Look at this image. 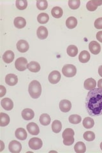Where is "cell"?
<instances>
[{"mask_svg":"<svg viewBox=\"0 0 102 153\" xmlns=\"http://www.w3.org/2000/svg\"><path fill=\"white\" fill-rule=\"evenodd\" d=\"M87 111L90 116H99L102 115V90L95 88L87 95L86 100Z\"/></svg>","mask_w":102,"mask_h":153,"instance_id":"obj_1","label":"cell"},{"mask_svg":"<svg viewBox=\"0 0 102 153\" xmlns=\"http://www.w3.org/2000/svg\"><path fill=\"white\" fill-rule=\"evenodd\" d=\"M29 93L33 98H38L42 93V86L38 80H33L29 85Z\"/></svg>","mask_w":102,"mask_h":153,"instance_id":"obj_2","label":"cell"},{"mask_svg":"<svg viewBox=\"0 0 102 153\" xmlns=\"http://www.w3.org/2000/svg\"><path fill=\"white\" fill-rule=\"evenodd\" d=\"M62 72L66 77H72L74 76L77 74L76 67L73 65H66L62 69Z\"/></svg>","mask_w":102,"mask_h":153,"instance_id":"obj_3","label":"cell"},{"mask_svg":"<svg viewBox=\"0 0 102 153\" xmlns=\"http://www.w3.org/2000/svg\"><path fill=\"white\" fill-rule=\"evenodd\" d=\"M29 146L33 150H38L42 147L43 142L39 138H32L29 141Z\"/></svg>","mask_w":102,"mask_h":153,"instance_id":"obj_4","label":"cell"},{"mask_svg":"<svg viewBox=\"0 0 102 153\" xmlns=\"http://www.w3.org/2000/svg\"><path fill=\"white\" fill-rule=\"evenodd\" d=\"M28 61L24 57H19L15 63V66L17 70L24 71L28 68Z\"/></svg>","mask_w":102,"mask_h":153,"instance_id":"obj_5","label":"cell"},{"mask_svg":"<svg viewBox=\"0 0 102 153\" xmlns=\"http://www.w3.org/2000/svg\"><path fill=\"white\" fill-rule=\"evenodd\" d=\"M9 151L12 153H19L22 149L21 143L16 140H12L9 143Z\"/></svg>","mask_w":102,"mask_h":153,"instance_id":"obj_6","label":"cell"},{"mask_svg":"<svg viewBox=\"0 0 102 153\" xmlns=\"http://www.w3.org/2000/svg\"><path fill=\"white\" fill-rule=\"evenodd\" d=\"M102 4L101 0H91L87 3L86 8L90 12H93L97 9L98 6H100Z\"/></svg>","mask_w":102,"mask_h":153,"instance_id":"obj_7","label":"cell"},{"mask_svg":"<svg viewBox=\"0 0 102 153\" xmlns=\"http://www.w3.org/2000/svg\"><path fill=\"white\" fill-rule=\"evenodd\" d=\"M61 80V74L60 71L54 70L52 71V72L48 75V80L51 84H57L60 82Z\"/></svg>","mask_w":102,"mask_h":153,"instance_id":"obj_8","label":"cell"},{"mask_svg":"<svg viewBox=\"0 0 102 153\" xmlns=\"http://www.w3.org/2000/svg\"><path fill=\"white\" fill-rule=\"evenodd\" d=\"M26 128L28 132L30 133L31 135H37L40 133L39 127H38V126L35 123H29L27 125Z\"/></svg>","mask_w":102,"mask_h":153,"instance_id":"obj_9","label":"cell"},{"mask_svg":"<svg viewBox=\"0 0 102 153\" xmlns=\"http://www.w3.org/2000/svg\"><path fill=\"white\" fill-rule=\"evenodd\" d=\"M89 49L92 54L96 55V54H98L100 52L101 46L97 42L92 41L89 43Z\"/></svg>","mask_w":102,"mask_h":153,"instance_id":"obj_10","label":"cell"},{"mask_svg":"<svg viewBox=\"0 0 102 153\" xmlns=\"http://www.w3.org/2000/svg\"><path fill=\"white\" fill-rule=\"evenodd\" d=\"M60 108L63 112H69L71 108V103L67 100H63L60 103Z\"/></svg>","mask_w":102,"mask_h":153,"instance_id":"obj_11","label":"cell"},{"mask_svg":"<svg viewBox=\"0 0 102 153\" xmlns=\"http://www.w3.org/2000/svg\"><path fill=\"white\" fill-rule=\"evenodd\" d=\"M17 50L19 52H22V53H24V52H26L28 51L29 48H30V46H29V44L27 41L21 40L17 42Z\"/></svg>","mask_w":102,"mask_h":153,"instance_id":"obj_12","label":"cell"},{"mask_svg":"<svg viewBox=\"0 0 102 153\" xmlns=\"http://www.w3.org/2000/svg\"><path fill=\"white\" fill-rule=\"evenodd\" d=\"M1 105L2 107L6 111H11L13 107V103L11 99L8 98H3L1 101Z\"/></svg>","mask_w":102,"mask_h":153,"instance_id":"obj_13","label":"cell"},{"mask_svg":"<svg viewBox=\"0 0 102 153\" xmlns=\"http://www.w3.org/2000/svg\"><path fill=\"white\" fill-rule=\"evenodd\" d=\"M5 82L10 86L15 85L18 82V78L15 74H8L5 77Z\"/></svg>","mask_w":102,"mask_h":153,"instance_id":"obj_14","label":"cell"},{"mask_svg":"<svg viewBox=\"0 0 102 153\" xmlns=\"http://www.w3.org/2000/svg\"><path fill=\"white\" fill-rule=\"evenodd\" d=\"M35 116V112L30 108H25L22 111V117L26 121H30Z\"/></svg>","mask_w":102,"mask_h":153,"instance_id":"obj_15","label":"cell"},{"mask_svg":"<svg viewBox=\"0 0 102 153\" xmlns=\"http://www.w3.org/2000/svg\"><path fill=\"white\" fill-rule=\"evenodd\" d=\"M37 36L41 40H44L48 36V30L44 26H40L37 30Z\"/></svg>","mask_w":102,"mask_h":153,"instance_id":"obj_16","label":"cell"},{"mask_svg":"<svg viewBox=\"0 0 102 153\" xmlns=\"http://www.w3.org/2000/svg\"><path fill=\"white\" fill-rule=\"evenodd\" d=\"M15 135L16 138H18L19 140H26L28 137L27 132L24 128H19L17 129L15 133Z\"/></svg>","mask_w":102,"mask_h":153,"instance_id":"obj_17","label":"cell"},{"mask_svg":"<svg viewBox=\"0 0 102 153\" xmlns=\"http://www.w3.org/2000/svg\"><path fill=\"white\" fill-rule=\"evenodd\" d=\"M96 82L93 78L87 79L85 80L84 84V87L87 90H92L96 88Z\"/></svg>","mask_w":102,"mask_h":153,"instance_id":"obj_18","label":"cell"},{"mask_svg":"<svg viewBox=\"0 0 102 153\" xmlns=\"http://www.w3.org/2000/svg\"><path fill=\"white\" fill-rule=\"evenodd\" d=\"M14 57V53L12 51H7L3 56V59L6 63H10L13 61Z\"/></svg>","mask_w":102,"mask_h":153,"instance_id":"obj_19","label":"cell"},{"mask_svg":"<svg viewBox=\"0 0 102 153\" xmlns=\"http://www.w3.org/2000/svg\"><path fill=\"white\" fill-rule=\"evenodd\" d=\"M14 25L19 29L23 28L26 25V21L25 19L22 17H17L14 19Z\"/></svg>","mask_w":102,"mask_h":153,"instance_id":"obj_20","label":"cell"},{"mask_svg":"<svg viewBox=\"0 0 102 153\" xmlns=\"http://www.w3.org/2000/svg\"><path fill=\"white\" fill-rule=\"evenodd\" d=\"M28 70L31 71V72H38L40 70V65L36 61H31L28 65Z\"/></svg>","mask_w":102,"mask_h":153,"instance_id":"obj_21","label":"cell"},{"mask_svg":"<svg viewBox=\"0 0 102 153\" xmlns=\"http://www.w3.org/2000/svg\"><path fill=\"white\" fill-rule=\"evenodd\" d=\"M90 57H91V56H90V54L89 53V52H87L86 51H83L80 53L79 59L81 63H86L89 61Z\"/></svg>","mask_w":102,"mask_h":153,"instance_id":"obj_22","label":"cell"},{"mask_svg":"<svg viewBox=\"0 0 102 153\" xmlns=\"http://www.w3.org/2000/svg\"><path fill=\"white\" fill-rule=\"evenodd\" d=\"M0 126H6L10 123V117L8 114L4 113H0Z\"/></svg>","mask_w":102,"mask_h":153,"instance_id":"obj_23","label":"cell"},{"mask_svg":"<svg viewBox=\"0 0 102 153\" xmlns=\"http://www.w3.org/2000/svg\"><path fill=\"white\" fill-rule=\"evenodd\" d=\"M75 151L77 153H84L86 151L85 143L82 142H78L74 146Z\"/></svg>","mask_w":102,"mask_h":153,"instance_id":"obj_24","label":"cell"},{"mask_svg":"<svg viewBox=\"0 0 102 153\" xmlns=\"http://www.w3.org/2000/svg\"><path fill=\"white\" fill-rule=\"evenodd\" d=\"M66 25L68 28L69 29H74L77 25V19L74 17H70L67 19L66 21Z\"/></svg>","mask_w":102,"mask_h":153,"instance_id":"obj_25","label":"cell"},{"mask_svg":"<svg viewBox=\"0 0 102 153\" xmlns=\"http://www.w3.org/2000/svg\"><path fill=\"white\" fill-rule=\"evenodd\" d=\"M51 119L49 115L47 114H43L40 117V122L43 126H47L51 123Z\"/></svg>","mask_w":102,"mask_h":153,"instance_id":"obj_26","label":"cell"},{"mask_svg":"<svg viewBox=\"0 0 102 153\" xmlns=\"http://www.w3.org/2000/svg\"><path fill=\"white\" fill-rule=\"evenodd\" d=\"M51 13H52V16L54 18L59 19L61 17L63 16V9L59 7H55L52 9Z\"/></svg>","mask_w":102,"mask_h":153,"instance_id":"obj_27","label":"cell"},{"mask_svg":"<svg viewBox=\"0 0 102 153\" xmlns=\"http://www.w3.org/2000/svg\"><path fill=\"white\" fill-rule=\"evenodd\" d=\"M62 129V124L60 121L55 120L52 123V130L56 133H60Z\"/></svg>","mask_w":102,"mask_h":153,"instance_id":"obj_28","label":"cell"},{"mask_svg":"<svg viewBox=\"0 0 102 153\" xmlns=\"http://www.w3.org/2000/svg\"><path fill=\"white\" fill-rule=\"evenodd\" d=\"M67 54L71 57H75L78 54V49L77 46L71 45L67 48Z\"/></svg>","mask_w":102,"mask_h":153,"instance_id":"obj_29","label":"cell"},{"mask_svg":"<svg viewBox=\"0 0 102 153\" xmlns=\"http://www.w3.org/2000/svg\"><path fill=\"white\" fill-rule=\"evenodd\" d=\"M95 125V121L91 117H86L83 120V126L85 128L89 129Z\"/></svg>","mask_w":102,"mask_h":153,"instance_id":"obj_30","label":"cell"},{"mask_svg":"<svg viewBox=\"0 0 102 153\" xmlns=\"http://www.w3.org/2000/svg\"><path fill=\"white\" fill-rule=\"evenodd\" d=\"M37 20L38 22L43 25V24H46L48 21L49 17H48V15L46 13H41L38 16Z\"/></svg>","mask_w":102,"mask_h":153,"instance_id":"obj_31","label":"cell"},{"mask_svg":"<svg viewBox=\"0 0 102 153\" xmlns=\"http://www.w3.org/2000/svg\"><path fill=\"white\" fill-rule=\"evenodd\" d=\"M36 7L40 10H44L48 7V2L46 0H38L36 1Z\"/></svg>","mask_w":102,"mask_h":153,"instance_id":"obj_32","label":"cell"},{"mask_svg":"<svg viewBox=\"0 0 102 153\" xmlns=\"http://www.w3.org/2000/svg\"><path fill=\"white\" fill-rule=\"evenodd\" d=\"M81 117L79 115L77 114H74V115H71V116L69 117V121L71 124H79L81 122Z\"/></svg>","mask_w":102,"mask_h":153,"instance_id":"obj_33","label":"cell"},{"mask_svg":"<svg viewBox=\"0 0 102 153\" xmlns=\"http://www.w3.org/2000/svg\"><path fill=\"white\" fill-rule=\"evenodd\" d=\"M16 3L17 8L21 10L26 9L28 7V1L26 0H17Z\"/></svg>","mask_w":102,"mask_h":153,"instance_id":"obj_34","label":"cell"},{"mask_svg":"<svg viewBox=\"0 0 102 153\" xmlns=\"http://www.w3.org/2000/svg\"><path fill=\"white\" fill-rule=\"evenodd\" d=\"M84 138L86 141H93L95 138V134L93 131H86L84 133Z\"/></svg>","mask_w":102,"mask_h":153,"instance_id":"obj_35","label":"cell"},{"mask_svg":"<svg viewBox=\"0 0 102 153\" xmlns=\"http://www.w3.org/2000/svg\"><path fill=\"white\" fill-rule=\"evenodd\" d=\"M80 4V0H69L68 1V5L69 7L72 10L77 9Z\"/></svg>","mask_w":102,"mask_h":153,"instance_id":"obj_36","label":"cell"},{"mask_svg":"<svg viewBox=\"0 0 102 153\" xmlns=\"http://www.w3.org/2000/svg\"><path fill=\"white\" fill-rule=\"evenodd\" d=\"M75 135L74 131L71 128H66L63 133V138H66L68 137H74Z\"/></svg>","mask_w":102,"mask_h":153,"instance_id":"obj_37","label":"cell"},{"mask_svg":"<svg viewBox=\"0 0 102 153\" xmlns=\"http://www.w3.org/2000/svg\"><path fill=\"white\" fill-rule=\"evenodd\" d=\"M75 139L74 137H66L63 138V143L65 146H71L73 143H74Z\"/></svg>","mask_w":102,"mask_h":153,"instance_id":"obj_38","label":"cell"},{"mask_svg":"<svg viewBox=\"0 0 102 153\" xmlns=\"http://www.w3.org/2000/svg\"><path fill=\"white\" fill-rule=\"evenodd\" d=\"M95 27L96 29H98V30H101V29H102V17L97 19L95 21Z\"/></svg>","mask_w":102,"mask_h":153,"instance_id":"obj_39","label":"cell"},{"mask_svg":"<svg viewBox=\"0 0 102 153\" xmlns=\"http://www.w3.org/2000/svg\"><path fill=\"white\" fill-rule=\"evenodd\" d=\"M6 88L3 85H0V97H3L6 94Z\"/></svg>","mask_w":102,"mask_h":153,"instance_id":"obj_40","label":"cell"},{"mask_svg":"<svg viewBox=\"0 0 102 153\" xmlns=\"http://www.w3.org/2000/svg\"><path fill=\"white\" fill-rule=\"evenodd\" d=\"M96 38H97V40H98L99 42L102 43V31L97 33Z\"/></svg>","mask_w":102,"mask_h":153,"instance_id":"obj_41","label":"cell"},{"mask_svg":"<svg viewBox=\"0 0 102 153\" xmlns=\"http://www.w3.org/2000/svg\"><path fill=\"white\" fill-rule=\"evenodd\" d=\"M98 87L99 89L102 90V79H100L98 82Z\"/></svg>","mask_w":102,"mask_h":153,"instance_id":"obj_42","label":"cell"},{"mask_svg":"<svg viewBox=\"0 0 102 153\" xmlns=\"http://www.w3.org/2000/svg\"><path fill=\"white\" fill-rule=\"evenodd\" d=\"M98 74H99V75L101 76H102V65L99 67V68H98Z\"/></svg>","mask_w":102,"mask_h":153,"instance_id":"obj_43","label":"cell"},{"mask_svg":"<svg viewBox=\"0 0 102 153\" xmlns=\"http://www.w3.org/2000/svg\"><path fill=\"white\" fill-rule=\"evenodd\" d=\"M0 142H1V149H0V152H1L4 148V143H3V141H0Z\"/></svg>","mask_w":102,"mask_h":153,"instance_id":"obj_44","label":"cell"},{"mask_svg":"<svg viewBox=\"0 0 102 153\" xmlns=\"http://www.w3.org/2000/svg\"><path fill=\"white\" fill-rule=\"evenodd\" d=\"M100 149H101V150L102 151V142H101V143H100Z\"/></svg>","mask_w":102,"mask_h":153,"instance_id":"obj_45","label":"cell"}]
</instances>
